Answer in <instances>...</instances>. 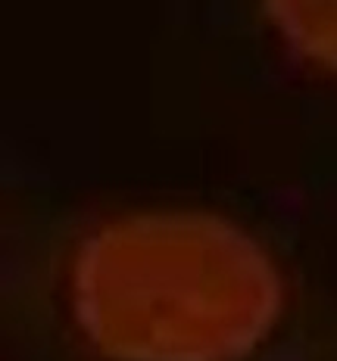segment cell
<instances>
[{"label":"cell","instance_id":"1","mask_svg":"<svg viewBox=\"0 0 337 361\" xmlns=\"http://www.w3.org/2000/svg\"><path fill=\"white\" fill-rule=\"evenodd\" d=\"M85 334L122 361H228L278 312L266 252L200 215H138L110 224L75 265Z\"/></svg>","mask_w":337,"mask_h":361},{"label":"cell","instance_id":"2","mask_svg":"<svg viewBox=\"0 0 337 361\" xmlns=\"http://www.w3.org/2000/svg\"><path fill=\"white\" fill-rule=\"evenodd\" d=\"M266 6L300 50L337 69V0H266Z\"/></svg>","mask_w":337,"mask_h":361}]
</instances>
